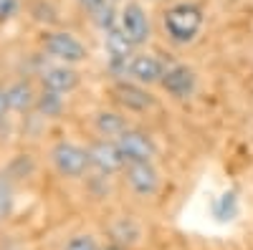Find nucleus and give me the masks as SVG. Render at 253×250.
Masks as SVG:
<instances>
[{
  "label": "nucleus",
  "instance_id": "nucleus-8",
  "mask_svg": "<svg viewBox=\"0 0 253 250\" xmlns=\"http://www.w3.org/2000/svg\"><path fill=\"white\" fill-rule=\"evenodd\" d=\"M124 182L137 197H155L160 192V172L155 164H126Z\"/></svg>",
  "mask_w": 253,
  "mask_h": 250
},
{
  "label": "nucleus",
  "instance_id": "nucleus-14",
  "mask_svg": "<svg viewBox=\"0 0 253 250\" xmlns=\"http://www.w3.org/2000/svg\"><path fill=\"white\" fill-rule=\"evenodd\" d=\"M94 127H96L101 139H117V137H122L126 129H129L126 121H124V116L119 111H112V109L96 111L94 114Z\"/></svg>",
  "mask_w": 253,
  "mask_h": 250
},
{
  "label": "nucleus",
  "instance_id": "nucleus-19",
  "mask_svg": "<svg viewBox=\"0 0 253 250\" xmlns=\"http://www.w3.org/2000/svg\"><path fill=\"white\" fill-rule=\"evenodd\" d=\"M26 8V0H0V26L15 20Z\"/></svg>",
  "mask_w": 253,
  "mask_h": 250
},
{
  "label": "nucleus",
  "instance_id": "nucleus-2",
  "mask_svg": "<svg viewBox=\"0 0 253 250\" xmlns=\"http://www.w3.org/2000/svg\"><path fill=\"white\" fill-rule=\"evenodd\" d=\"M41 51L48 61L63 66H79L89 58V48L71 33L61 28H46L41 36Z\"/></svg>",
  "mask_w": 253,
  "mask_h": 250
},
{
  "label": "nucleus",
  "instance_id": "nucleus-22",
  "mask_svg": "<svg viewBox=\"0 0 253 250\" xmlns=\"http://www.w3.org/2000/svg\"><path fill=\"white\" fill-rule=\"evenodd\" d=\"M101 250H126V248H122V245H114V243H104V248Z\"/></svg>",
  "mask_w": 253,
  "mask_h": 250
},
{
  "label": "nucleus",
  "instance_id": "nucleus-4",
  "mask_svg": "<svg viewBox=\"0 0 253 250\" xmlns=\"http://www.w3.org/2000/svg\"><path fill=\"white\" fill-rule=\"evenodd\" d=\"M117 28L122 31V36L129 40L134 48L144 46L152 36V28H150V18H147V10L137 3V0H129L124 3L122 10H119V23Z\"/></svg>",
  "mask_w": 253,
  "mask_h": 250
},
{
  "label": "nucleus",
  "instance_id": "nucleus-9",
  "mask_svg": "<svg viewBox=\"0 0 253 250\" xmlns=\"http://www.w3.org/2000/svg\"><path fill=\"white\" fill-rule=\"evenodd\" d=\"M167 66L165 61L155 53H134L132 61H129V76L134 83L139 86H152V83H162V76H165Z\"/></svg>",
  "mask_w": 253,
  "mask_h": 250
},
{
  "label": "nucleus",
  "instance_id": "nucleus-10",
  "mask_svg": "<svg viewBox=\"0 0 253 250\" xmlns=\"http://www.w3.org/2000/svg\"><path fill=\"white\" fill-rule=\"evenodd\" d=\"M112 94L126 111L142 114V111H150L155 107V96L147 91V86H139L134 81H117Z\"/></svg>",
  "mask_w": 253,
  "mask_h": 250
},
{
  "label": "nucleus",
  "instance_id": "nucleus-20",
  "mask_svg": "<svg viewBox=\"0 0 253 250\" xmlns=\"http://www.w3.org/2000/svg\"><path fill=\"white\" fill-rule=\"evenodd\" d=\"M79 3V8L84 10V13H89V15H96L104 5L109 3V0H76Z\"/></svg>",
  "mask_w": 253,
  "mask_h": 250
},
{
  "label": "nucleus",
  "instance_id": "nucleus-11",
  "mask_svg": "<svg viewBox=\"0 0 253 250\" xmlns=\"http://www.w3.org/2000/svg\"><path fill=\"white\" fill-rule=\"evenodd\" d=\"M162 89L172 99H187V96H193L195 89H198V76H195L193 69H187L182 64L167 66V71L162 76Z\"/></svg>",
  "mask_w": 253,
  "mask_h": 250
},
{
  "label": "nucleus",
  "instance_id": "nucleus-12",
  "mask_svg": "<svg viewBox=\"0 0 253 250\" xmlns=\"http://www.w3.org/2000/svg\"><path fill=\"white\" fill-rule=\"evenodd\" d=\"M8 89V104H10V111L13 114H31L36 111V101H38V91L36 83L26 76L20 78H13L5 83Z\"/></svg>",
  "mask_w": 253,
  "mask_h": 250
},
{
  "label": "nucleus",
  "instance_id": "nucleus-13",
  "mask_svg": "<svg viewBox=\"0 0 253 250\" xmlns=\"http://www.w3.org/2000/svg\"><path fill=\"white\" fill-rule=\"evenodd\" d=\"M139 240H142V227L132 217H117L109 225V240L107 243H114V245H122L126 250H132Z\"/></svg>",
  "mask_w": 253,
  "mask_h": 250
},
{
  "label": "nucleus",
  "instance_id": "nucleus-1",
  "mask_svg": "<svg viewBox=\"0 0 253 250\" xmlns=\"http://www.w3.org/2000/svg\"><path fill=\"white\" fill-rule=\"evenodd\" d=\"M203 10L195 3H175L165 10L162 15V28L167 33V38L177 46H187L193 43L195 36L203 28Z\"/></svg>",
  "mask_w": 253,
  "mask_h": 250
},
{
  "label": "nucleus",
  "instance_id": "nucleus-17",
  "mask_svg": "<svg viewBox=\"0 0 253 250\" xmlns=\"http://www.w3.org/2000/svg\"><path fill=\"white\" fill-rule=\"evenodd\" d=\"M104 243L94 233H74L63 240L61 250H101Z\"/></svg>",
  "mask_w": 253,
  "mask_h": 250
},
{
  "label": "nucleus",
  "instance_id": "nucleus-18",
  "mask_svg": "<svg viewBox=\"0 0 253 250\" xmlns=\"http://www.w3.org/2000/svg\"><path fill=\"white\" fill-rule=\"evenodd\" d=\"M28 13L33 15V20H38V23H43V26H56L58 23L56 10L46 3V0H36V3L28 8Z\"/></svg>",
  "mask_w": 253,
  "mask_h": 250
},
{
  "label": "nucleus",
  "instance_id": "nucleus-6",
  "mask_svg": "<svg viewBox=\"0 0 253 250\" xmlns=\"http://www.w3.org/2000/svg\"><path fill=\"white\" fill-rule=\"evenodd\" d=\"M36 76H38L41 89H48V91H56V94H63V96L71 94L74 89H79V83H81V76L74 66L53 64V61L41 64Z\"/></svg>",
  "mask_w": 253,
  "mask_h": 250
},
{
  "label": "nucleus",
  "instance_id": "nucleus-5",
  "mask_svg": "<svg viewBox=\"0 0 253 250\" xmlns=\"http://www.w3.org/2000/svg\"><path fill=\"white\" fill-rule=\"evenodd\" d=\"M114 142H117V147H119L126 164H155L157 147L150 139V134H144L139 129H126Z\"/></svg>",
  "mask_w": 253,
  "mask_h": 250
},
{
  "label": "nucleus",
  "instance_id": "nucleus-7",
  "mask_svg": "<svg viewBox=\"0 0 253 250\" xmlns=\"http://www.w3.org/2000/svg\"><path fill=\"white\" fill-rule=\"evenodd\" d=\"M86 152H89V164L101 175H114L126 167L114 139H94L86 147Z\"/></svg>",
  "mask_w": 253,
  "mask_h": 250
},
{
  "label": "nucleus",
  "instance_id": "nucleus-3",
  "mask_svg": "<svg viewBox=\"0 0 253 250\" xmlns=\"http://www.w3.org/2000/svg\"><path fill=\"white\" fill-rule=\"evenodd\" d=\"M48 159H51V167L56 170V175L63 179H81L91 170L86 147H81L76 142H66V139L53 144L48 152Z\"/></svg>",
  "mask_w": 253,
  "mask_h": 250
},
{
  "label": "nucleus",
  "instance_id": "nucleus-21",
  "mask_svg": "<svg viewBox=\"0 0 253 250\" xmlns=\"http://www.w3.org/2000/svg\"><path fill=\"white\" fill-rule=\"evenodd\" d=\"M10 114V104H8V89L5 83H0V121H5V116Z\"/></svg>",
  "mask_w": 253,
  "mask_h": 250
},
{
  "label": "nucleus",
  "instance_id": "nucleus-15",
  "mask_svg": "<svg viewBox=\"0 0 253 250\" xmlns=\"http://www.w3.org/2000/svg\"><path fill=\"white\" fill-rule=\"evenodd\" d=\"M15 200H18V190H15V179L0 170V225H5L13 213H15Z\"/></svg>",
  "mask_w": 253,
  "mask_h": 250
},
{
  "label": "nucleus",
  "instance_id": "nucleus-16",
  "mask_svg": "<svg viewBox=\"0 0 253 250\" xmlns=\"http://www.w3.org/2000/svg\"><path fill=\"white\" fill-rule=\"evenodd\" d=\"M66 109V96L48 91V89H41L38 91V101H36V111L43 116V119H58Z\"/></svg>",
  "mask_w": 253,
  "mask_h": 250
}]
</instances>
